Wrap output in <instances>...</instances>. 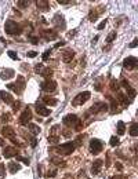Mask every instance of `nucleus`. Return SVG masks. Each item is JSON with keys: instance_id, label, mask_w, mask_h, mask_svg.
Segmentation results:
<instances>
[{"instance_id": "nucleus-20", "label": "nucleus", "mask_w": 138, "mask_h": 179, "mask_svg": "<svg viewBox=\"0 0 138 179\" xmlns=\"http://www.w3.org/2000/svg\"><path fill=\"white\" fill-rule=\"evenodd\" d=\"M73 57H75V51H72V50H68V51L64 52L62 61L65 62V63H68V62H71L73 59Z\"/></svg>"}, {"instance_id": "nucleus-6", "label": "nucleus", "mask_w": 138, "mask_h": 179, "mask_svg": "<svg viewBox=\"0 0 138 179\" xmlns=\"http://www.w3.org/2000/svg\"><path fill=\"white\" fill-rule=\"evenodd\" d=\"M106 110H108V105H106L105 102H97V103L93 105L91 109H90L87 113L94 114V113H101V112H106Z\"/></svg>"}, {"instance_id": "nucleus-51", "label": "nucleus", "mask_w": 138, "mask_h": 179, "mask_svg": "<svg viewBox=\"0 0 138 179\" xmlns=\"http://www.w3.org/2000/svg\"><path fill=\"white\" fill-rule=\"evenodd\" d=\"M106 22H108L106 20H104V21H102V22L98 25V29H104V28H105V25H106Z\"/></svg>"}, {"instance_id": "nucleus-31", "label": "nucleus", "mask_w": 138, "mask_h": 179, "mask_svg": "<svg viewBox=\"0 0 138 179\" xmlns=\"http://www.w3.org/2000/svg\"><path fill=\"white\" fill-rule=\"evenodd\" d=\"M17 6L20 7V8H27V7L29 6V2H27V0H18V2H17Z\"/></svg>"}, {"instance_id": "nucleus-3", "label": "nucleus", "mask_w": 138, "mask_h": 179, "mask_svg": "<svg viewBox=\"0 0 138 179\" xmlns=\"http://www.w3.org/2000/svg\"><path fill=\"white\" fill-rule=\"evenodd\" d=\"M25 79L22 77V76H18L15 80V83H11V84H7V88L8 90H13L14 92H17V94H22L24 90H25Z\"/></svg>"}, {"instance_id": "nucleus-26", "label": "nucleus", "mask_w": 138, "mask_h": 179, "mask_svg": "<svg viewBox=\"0 0 138 179\" xmlns=\"http://www.w3.org/2000/svg\"><path fill=\"white\" fill-rule=\"evenodd\" d=\"M39 75H42L43 77H50V76L53 75V70H51L50 68H43L42 70H40Z\"/></svg>"}, {"instance_id": "nucleus-29", "label": "nucleus", "mask_w": 138, "mask_h": 179, "mask_svg": "<svg viewBox=\"0 0 138 179\" xmlns=\"http://www.w3.org/2000/svg\"><path fill=\"white\" fill-rule=\"evenodd\" d=\"M50 161H51L53 164H55V165H58V167H61V165H62V167H65V165H66V163H65V161H62L61 159H55V157H53V159L50 160Z\"/></svg>"}, {"instance_id": "nucleus-32", "label": "nucleus", "mask_w": 138, "mask_h": 179, "mask_svg": "<svg viewBox=\"0 0 138 179\" xmlns=\"http://www.w3.org/2000/svg\"><path fill=\"white\" fill-rule=\"evenodd\" d=\"M97 18H98V14H97V11H94V10H91V11H90L89 20L91 21V22H96V21H97Z\"/></svg>"}, {"instance_id": "nucleus-52", "label": "nucleus", "mask_w": 138, "mask_h": 179, "mask_svg": "<svg viewBox=\"0 0 138 179\" xmlns=\"http://www.w3.org/2000/svg\"><path fill=\"white\" fill-rule=\"evenodd\" d=\"M58 3L59 4H69V3H72L71 0H58Z\"/></svg>"}, {"instance_id": "nucleus-30", "label": "nucleus", "mask_w": 138, "mask_h": 179, "mask_svg": "<svg viewBox=\"0 0 138 179\" xmlns=\"http://www.w3.org/2000/svg\"><path fill=\"white\" fill-rule=\"evenodd\" d=\"M84 137H86V135H84V134H83V135H79V137L76 138V140H75V142H73V145H75V147H76V146H80V145H82V142H83V140H84Z\"/></svg>"}, {"instance_id": "nucleus-45", "label": "nucleus", "mask_w": 138, "mask_h": 179, "mask_svg": "<svg viewBox=\"0 0 138 179\" xmlns=\"http://www.w3.org/2000/svg\"><path fill=\"white\" fill-rule=\"evenodd\" d=\"M96 90H97V91H101V90H102L101 79H98V80H97V84H96Z\"/></svg>"}, {"instance_id": "nucleus-9", "label": "nucleus", "mask_w": 138, "mask_h": 179, "mask_svg": "<svg viewBox=\"0 0 138 179\" xmlns=\"http://www.w3.org/2000/svg\"><path fill=\"white\" fill-rule=\"evenodd\" d=\"M138 65V59L135 57H127V58L123 61V66L127 68L128 70H134Z\"/></svg>"}, {"instance_id": "nucleus-38", "label": "nucleus", "mask_w": 138, "mask_h": 179, "mask_svg": "<svg viewBox=\"0 0 138 179\" xmlns=\"http://www.w3.org/2000/svg\"><path fill=\"white\" fill-rule=\"evenodd\" d=\"M7 55L10 57L11 59H14V61H18V59H20V58H18V54H17L15 51H8V52H7Z\"/></svg>"}, {"instance_id": "nucleus-46", "label": "nucleus", "mask_w": 138, "mask_h": 179, "mask_svg": "<svg viewBox=\"0 0 138 179\" xmlns=\"http://www.w3.org/2000/svg\"><path fill=\"white\" fill-rule=\"evenodd\" d=\"M20 107H21V102H20V101H17L13 105V110H14V112H17L18 109H20Z\"/></svg>"}, {"instance_id": "nucleus-5", "label": "nucleus", "mask_w": 138, "mask_h": 179, "mask_svg": "<svg viewBox=\"0 0 138 179\" xmlns=\"http://www.w3.org/2000/svg\"><path fill=\"white\" fill-rule=\"evenodd\" d=\"M102 142L99 139H91L90 140V153L94 154V156H97V154H99L102 152Z\"/></svg>"}, {"instance_id": "nucleus-25", "label": "nucleus", "mask_w": 138, "mask_h": 179, "mask_svg": "<svg viewBox=\"0 0 138 179\" xmlns=\"http://www.w3.org/2000/svg\"><path fill=\"white\" fill-rule=\"evenodd\" d=\"M43 101H44L46 105H51V106H57V103H58V101H57L55 98H50V97H44Z\"/></svg>"}, {"instance_id": "nucleus-14", "label": "nucleus", "mask_w": 138, "mask_h": 179, "mask_svg": "<svg viewBox=\"0 0 138 179\" xmlns=\"http://www.w3.org/2000/svg\"><path fill=\"white\" fill-rule=\"evenodd\" d=\"M3 156L6 159H11V157H15L17 156V149L13 146H6L3 149Z\"/></svg>"}, {"instance_id": "nucleus-13", "label": "nucleus", "mask_w": 138, "mask_h": 179, "mask_svg": "<svg viewBox=\"0 0 138 179\" xmlns=\"http://www.w3.org/2000/svg\"><path fill=\"white\" fill-rule=\"evenodd\" d=\"M54 25H57V28L61 30L65 29V20H64V17L61 15V14H57V15L54 17Z\"/></svg>"}, {"instance_id": "nucleus-49", "label": "nucleus", "mask_w": 138, "mask_h": 179, "mask_svg": "<svg viewBox=\"0 0 138 179\" xmlns=\"http://www.w3.org/2000/svg\"><path fill=\"white\" fill-rule=\"evenodd\" d=\"M36 145H37L36 138H30V146H32V147H36Z\"/></svg>"}, {"instance_id": "nucleus-50", "label": "nucleus", "mask_w": 138, "mask_h": 179, "mask_svg": "<svg viewBox=\"0 0 138 179\" xmlns=\"http://www.w3.org/2000/svg\"><path fill=\"white\" fill-rule=\"evenodd\" d=\"M49 57H50V50H47V51L43 54V61H47V59H49Z\"/></svg>"}, {"instance_id": "nucleus-1", "label": "nucleus", "mask_w": 138, "mask_h": 179, "mask_svg": "<svg viewBox=\"0 0 138 179\" xmlns=\"http://www.w3.org/2000/svg\"><path fill=\"white\" fill-rule=\"evenodd\" d=\"M4 30H6L7 35L17 36V35H21V33H22V26L13 20H7L6 25H4Z\"/></svg>"}, {"instance_id": "nucleus-12", "label": "nucleus", "mask_w": 138, "mask_h": 179, "mask_svg": "<svg viewBox=\"0 0 138 179\" xmlns=\"http://www.w3.org/2000/svg\"><path fill=\"white\" fill-rule=\"evenodd\" d=\"M0 101H3L7 105H11L14 102V98H13V95L8 94L7 91H0Z\"/></svg>"}, {"instance_id": "nucleus-19", "label": "nucleus", "mask_w": 138, "mask_h": 179, "mask_svg": "<svg viewBox=\"0 0 138 179\" xmlns=\"http://www.w3.org/2000/svg\"><path fill=\"white\" fill-rule=\"evenodd\" d=\"M122 84H123V87H124L126 90H127L128 97H130V98H135L137 92H135V90H134V88H131V87H130V84H128V82H127V80H123V82H122Z\"/></svg>"}, {"instance_id": "nucleus-54", "label": "nucleus", "mask_w": 138, "mask_h": 179, "mask_svg": "<svg viewBox=\"0 0 138 179\" xmlns=\"http://www.w3.org/2000/svg\"><path fill=\"white\" fill-rule=\"evenodd\" d=\"M116 168H118V171H123V165L120 163H116Z\"/></svg>"}, {"instance_id": "nucleus-17", "label": "nucleus", "mask_w": 138, "mask_h": 179, "mask_svg": "<svg viewBox=\"0 0 138 179\" xmlns=\"http://www.w3.org/2000/svg\"><path fill=\"white\" fill-rule=\"evenodd\" d=\"M35 109H36V112L40 114V116H50V113H51L47 107H44L43 105H40V103L35 105Z\"/></svg>"}, {"instance_id": "nucleus-56", "label": "nucleus", "mask_w": 138, "mask_h": 179, "mask_svg": "<svg viewBox=\"0 0 138 179\" xmlns=\"http://www.w3.org/2000/svg\"><path fill=\"white\" fill-rule=\"evenodd\" d=\"M111 179H126V176H123V175H118V176H113V178H111Z\"/></svg>"}, {"instance_id": "nucleus-15", "label": "nucleus", "mask_w": 138, "mask_h": 179, "mask_svg": "<svg viewBox=\"0 0 138 179\" xmlns=\"http://www.w3.org/2000/svg\"><path fill=\"white\" fill-rule=\"evenodd\" d=\"M42 35L44 36V39H46V40H55L57 37H58L57 32H55V30H53V29H46V30H43Z\"/></svg>"}, {"instance_id": "nucleus-34", "label": "nucleus", "mask_w": 138, "mask_h": 179, "mask_svg": "<svg viewBox=\"0 0 138 179\" xmlns=\"http://www.w3.org/2000/svg\"><path fill=\"white\" fill-rule=\"evenodd\" d=\"M11 120V114L10 113H3L2 114V123H8Z\"/></svg>"}, {"instance_id": "nucleus-53", "label": "nucleus", "mask_w": 138, "mask_h": 179, "mask_svg": "<svg viewBox=\"0 0 138 179\" xmlns=\"http://www.w3.org/2000/svg\"><path fill=\"white\" fill-rule=\"evenodd\" d=\"M36 55H37L36 51H29L28 52V57H36Z\"/></svg>"}, {"instance_id": "nucleus-24", "label": "nucleus", "mask_w": 138, "mask_h": 179, "mask_svg": "<svg viewBox=\"0 0 138 179\" xmlns=\"http://www.w3.org/2000/svg\"><path fill=\"white\" fill-rule=\"evenodd\" d=\"M21 169V165L18 163H14V161H11V163H8V171H10L11 174H15L18 172Z\"/></svg>"}, {"instance_id": "nucleus-18", "label": "nucleus", "mask_w": 138, "mask_h": 179, "mask_svg": "<svg viewBox=\"0 0 138 179\" xmlns=\"http://www.w3.org/2000/svg\"><path fill=\"white\" fill-rule=\"evenodd\" d=\"M102 160H96L94 163H93V167H91V172L94 175H98L99 171H101V167H102Z\"/></svg>"}, {"instance_id": "nucleus-40", "label": "nucleus", "mask_w": 138, "mask_h": 179, "mask_svg": "<svg viewBox=\"0 0 138 179\" xmlns=\"http://www.w3.org/2000/svg\"><path fill=\"white\" fill-rule=\"evenodd\" d=\"M111 105H112L111 112H112V113H115V112H116V107H118V102H116V99H111Z\"/></svg>"}, {"instance_id": "nucleus-22", "label": "nucleus", "mask_w": 138, "mask_h": 179, "mask_svg": "<svg viewBox=\"0 0 138 179\" xmlns=\"http://www.w3.org/2000/svg\"><path fill=\"white\" fill-rule=\"evenodd\" d=\"M118 99H119V102H122V105L124 107H127L128 105H130V101H128V98L126 97L123 92H118Z\"/></svg>"}, {"instance_id": "nucleus-39", "label": "nucleus", "mask_w": 138, "mask_h": 179, "mask_svg": "<svg viewBox=\"0 0 138 179\" xmlns=\"http://www.w3.org/2000/svg\"><path fill=\"white\" fill-rule=\"evenodd\" d=\"M119 143H120V140H119L118 137H112L111 138V146H118Z\"/></svg>"}, {"instance_id": "nucleus-2", "label": "nucleus", "mask_w": 138, "mask_h": 179, "mask_svg": "<svg viewBox=\"0 0 138 179\" xmlns=\"http://www.w3.org/2000/svg\"><path fill=\"white\" fill-rule=\"evenodd\" d=\"M53 150L57 152L58 154H61V156H69V154H72V152L75 150V145H73V142H66V143H64V145L53 147Z\"/></svg>"}, {"instance_id": "nucleus-36", "label": "nucleus", "mask_w": 138, "mask_h": 179, "mask_svg": "<svg viewBox=\"0 0 138 179\" xmlns=\"http://www.w3.org/2000/svg\"><path fill=\"white\" fill-rule=\"evenodd\" d=\"M116 36H118V35H116V32H111V33L108 35V37H106V42H108V43H112L113 40L116 39Z\"/></svg>"}, {"instance_id": "nucleus-21", "label": "nucleus", "mask_w": 138, "mask_h": 179, "mask_svg": "<svg viewBox=\"0 0 138 179\" xmlns=\"http://www.w3.org/2000/svg\"><path fill=\"white\" fill-rule=\"evenodd\" d=\"M36 6L39 10L47 11L50 8V2H47V0H40V2H36Z\"/></svg>"}, {"instance_id": "nucleus-7", "label": "nucleus", "mask_w": 138, "mask_h": 179, "mask_svg": "<svg viewBox=\"0 0 138 179\" xmlns=\"http://www.w3.org/2000/svg\"><path fill=\"white\" fill-rule=\"evenodd\" d=\"M32 117H33V114H32V112H30V109L29 107H25L20 116V123L22 124V125H28V123L32 120Z\"/></svg>"}, {"instance_id": "nucleus-28", "label": "nucleus", "mask_w": 138, "mask_h": 179, "mask_svg": "<svg viewBox=\"0 0 138 179\" xmlns=\"http://www.w3.org/2000/svg\"><path fill=\"white\" fill-rule=\"evenodd\" d=\"M130 135L131 137H137L138 135V124H131V127H130Z\"/></svg>"}, {"instance_id": "nucleus-8", "label": "nucleus", "mask_w": 138, "mask_h": 179, "mask_svg": "<svg viewBox=\"0 0 138 179\" xmlns=\"http://www.w3.org/2000/svg\"><path fill=\"white\" fill-rule=\"evenodd\" d=\"M2 134H3L6 138H8L13 143H15V145H21V143L15 139V132H14V130L11 127H4L3 130H2Z\"/></svg>"}, {"instance_id": "nucleus-16", "label": "nucleus", "mask_w": 138, "mask_h": 179, "mask_svg": "<svg viewBox=\"0 0 138 179\" xmlns=\"http://www.w3.org/2000/svg\"><path fill=\"white\" fill-rule=\"evenodd\" d=\"M15 76V72L14 69H6V70H2L0 72V77L3 79V80H10Z\"/></svg>"}, {"instance_id": "nucleus-41", "label": "nucleus", "mask_w": 138, "mask_h": 179, "mask_svg": "<svg viewBox=\"0 0 138 179\" xmlns=\"http://www.w3.org/2000/svg\"><path fill=\"white\" fill-rule=\"evenodd\" d=\"M4 176H6V165L0 164V178H4Z\"/></svg>"}, {"instance_id": "nucleus-10", "label": "nucleus", "mask_w": 138, "mask_h": 179, "mask_svg": "<svg viewBox=\"0 0 138 179\" xmlns=\"http://www.w3.org/2000/svg\"><path fill=\"white\" fill-rule=\"evenodd\" d=\"M42 90L47 92H54L57 90V83L54 80H46L42 83Z\"/></svg>"}, {"instance_id": "nucleus-35", "label": "nucleus", "mask_w": 138, "mask_h": 179, "mask_svg": "<svg viewBox=\"0 0 138 179\" xmlns=\"http://www.w3.org/2000/svg\"><path fill=\"white\" fill-rule=\"evenodd\" d=\"M118 88H119V84H118V82H116L115 79H112L111 80V90L112 91H118Z\"/></svg>"}, {"instance_id": "nucleus-48", "label": "nucleus", "mask_w": 138, "mask_h": 179, "mask_svg": "<svg viewBox=\"0 0 138 179\" xmlns=\"http://www.w3.org/2000/svg\"><path fill=\"white\" fill-rule=\"evenodd\" d=\"M28 39L30 40V43H33V44H37L39 43V40H37V37H33V36H29Z\"/></svg>"}, {"instance_id": "nucleus-57", "label": "nucleus", "mask_w": 138, "mask_h": 179, "mask_svg": "<svg viewBox=\"0 0 138 179\" xmlns=\"http://www.w3.org/2000/svg\"><path fill=\"white\" fill-rule=\"evenodd\" d=\"M69 135H71V132H69V131H64V137H66V138H68Z\"/></svg>"}, {"instance_id": "nucleus-58", "label": "nucleus", "mask_w": 138, "mask_h": 179, "mask_svg": "<svg viewBox=\"0 0 138 179\" xmlns=\"http://www.w3.org/2000/svg\"><path fill=\"white\" fill-rule=\"evenodd\" d=\"M3 145H4V140L2 139V138H0V146H3Z\"/></svg>"}, {"instance_id": "nucleus-55", "label": "nucleus", "mask_w": 138, "mask_h": 179, "mask_svg": "<svg viewBox=\"0 0 138 179\" xmlns=\"http://www.w3.org/2000/svg\"><path fill=\"white\" fill-rule=\"evenodd\" d=\"M61 46H65V42H59V43H57V44H55V48H59Z\"/></svg>"}, {"instance_id": "nucleus-47", "label": "nucleus", "mask_w": 138, "mask_h": 179, "mask_svg": "<svg viewBox=\"0 0 138 179\" xmlns=\"http://www.w3.org/2000/svg\"><path fill=\"white\" fill-rule=\"evenodd\" d=\"M43 68H44V66H43L42 63H37V65L35 66V72H36V73H40V70H42Z\"/></svg>"}, {"instance_id": "nucleus-37", "label": "nucleus", "mask_w": 138, "mask_h": 179, "mask_svg": "<svg viewBox=\"0 0 138 179\" xmlns=\"http://www.w3.org/2000/svg\"><path fill=\"white\" fill-rule=\"evenodd\" d=\"M17 160L18 161H22L24 164H27V165H29L30 164V160L28 159V157H21V156H17Z\"/></svg>"}, {"instance_id": "nucleus-23", "label": "nucleus", "mask_w": 138, "mask_h": 179, "mask_svg": "<svg viewBox=\"0 0 138 179\" xmlns=\"http://www.w3.org/2000/svg\"><path fill=\"white\" fill-rule=\"evenodd\" d=\"M28 128H29V131L32 132V135H39L40 131H42L39 125H36V124H32V123H28Z\"/></svg>"}, {"instance_id": "nucleus-42", "label": "nucleus", "mask_w": 138, "mask_h": 179, "mask_svg": "<svg viewBox=\"0 0 138 179\" xmlns=\"http://www.w3.org/2000/svg\"><path fill=\"white\" fill-rule=\"evenodd\" d=\"M55 175H57V169H51V171H49V172L46 174L47 178H54Z\"/></svg>"}, {"instance_id": "nucleus-33", "label": "nucleus", "mask_w": 138, "mask_h": 179, "mask_svg": "<svg viewBox=\"0 0 138 179\" xmlns=\"http://www.w3.org/2000/svg\"><path fill=\"white\" fill-rule=\"evenodd\" d=\"M49 142L50 143H54V145H55V143H58L59 142V135H50V137H49Z\"/></svg>"}, {"instance_id": "nucleus-11", "label": "nucleus", "mask_w": 138, "mask_h": 179, "mask_svg": "<svg viewBox=\"0 0 138 179\" xmlns=\"http://www.w3.org/2000/svg\"><path fill=\"white\" fill-rule=\"evenodd\" d=\"M77 120H79V119H77V116H76V114H68V116H65V117L62 119V124H65L66 127H75V124L77 123Z\"/></svg>"}, {"instance_id": "nucleus-43", "label": "nucleus", "mask_w": 138, "mask_h": 179, "mask_svg": "<svg viewBox=\"0 0 138 179\" xmlns=\"http://www.w3.org/2000/svg\"><path fill=\"white\" fill-rule=\"evenodd\" d=\"M82 127H83V123L80 120H77V123L75 124V130L76 131H80V130H82Z\"/></svg>"}, {"instance_id": "nucleus-27", "label": "nucleus", "mask_w": 138, "mask_h": 179, "mask_svg": "<svg viewBox=\"0 0 138 179\" xmlns=\"http://www.w3.org/2000/svg\"><path fill=\"white\" fill-rule=\"evenodd\" d=\"M126 131V125L123 121H119L118 123V135H123Z\"/></svg>"}, {"instance_id": "nucleus-4", "label": "nucleus", "mask_w": 138, "mask_h": 179, "mask_svg": "<svg viewBox=\"0 0 138 179\" xmlns=\"http://www.w3.org/2000/svg\"><path fill=\"white\" fill-rule=\"evenodd\" d=\"M90 97H91V92H90V91H83V92H80V94H77L75 98H73L72 105H73V106H80V105H83L84 102L89 101Z\"/></svg>"}, {"instance_id": "nucleus-44", "label": "nucleus", "mask_w": 138, "mask_h": 179, "mask_svg": "<svg viewBox=\"0 0 138 179\" xmlns=\"http://www.w3.org/2000/svg\"><path fill=\"white\" fill-rule=\"evenodd\" d=\"M137 44H138V37H135V39L133 40V42L130 43V44H128V47H130V48H134V47L137 46Z\"/></svg>"}]
</instances>
